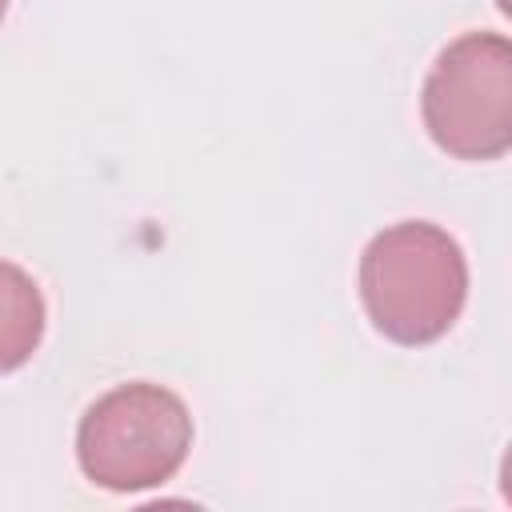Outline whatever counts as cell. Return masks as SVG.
<instances>
[{
    "mask_svg": "<svg viewBox=\"0 0 512 512\" xmlns=\"http://www.w3.org/2000/svg\"><path fill=\"white\" fill-rule=\"evenodd\" d=\"M360 300L368 320L404 348L440 340L464 312L468 260L456 236L428 220L376 232L360 256Z\"/></svg>",
    "mask_w": 512,
    "mask_h": 512,
    "instance_id": "cell-1",
    "label": "cell"
},
{
    "mask_svg": "<svg viewBox=\"0 0 512 512\" xmlns=\"http://www.w3.org/2000/svg\"><path fill=\"white\" fill-rule=\"evenodd\" d=\"M192 448V416L164 384H116L96 396L76 428L80 472L108 492L168 484Z\"/></svg>",
    "mask_w": 512,
    "mask_h": 512,
    "instance_id": "cell-2",
    "label": "cell"
},
{
    "mask_svg": "<svg viewBox=\"0 0 512 512\" xmlns=\"http://www.w3.org/2000/svg\"><path fill=\"white\" fill-rule=\"evenodd\" d=\"M44 320L48 312L36 280L20 264L0 260V376L32 360L44 340Z\"/></svg>",
    "mask_w": 512,
    "mask_h": 512,
    "instance_id": "cell-4",
    "label": "cell"
},
{
    "mask_svg": "<svg viewBox=\"0 0 512 512\" xmlns=\"http://www.w3.org/2000/svg\"><path fill=\"white\" fill-rule=\"evenodd\" d=\"M4 12H8V0H0V20H4Z\"/></svg>",
    "mask_w": 512,
    "mask_h": 512,
    "instance_id": "cell-5",
    "label": "cell"
},
{
    "mask_svg": "<svg viewBox=\"0 0 512 512\" xmlns=\"http://www.w3.org/2000/svg\"><path fill=\"white\" fill-rule=\"evenodd\" d=\"M424 128L456 160H496L512 148V44L500 32L456 36L424 76Z\"/></svg>",
    "mask_w": 512,
    "mask_h": 512,
    "instance_id": "cell-3",
    "label": "cell"
}]
</instances>
